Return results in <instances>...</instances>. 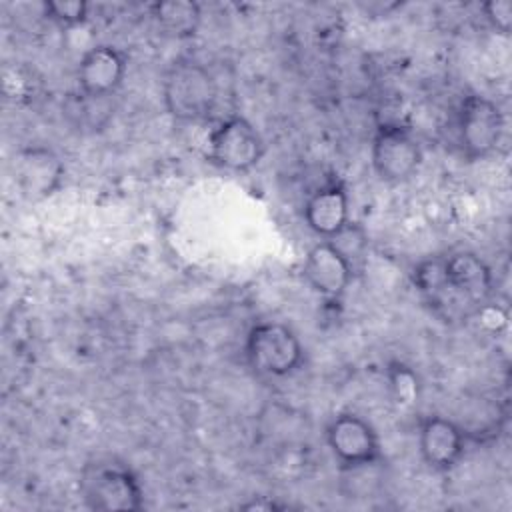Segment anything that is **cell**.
Instances as JSON below:
<instances>
[{
  "instance_id": "cell-15",
  "label": "cell",
  "mask_w": 512,
  "mask_h": 512,
  "mask_svg": "<svg viewBox=\"0 0 512 512\" xmlns=\"http://www.w3.org/2000/svg\"><path fill=\"white\" fill-rule=\"evenodd\" d=\"M412 282L416 290L434 306H440L442 298L452 292L446 280L444 258H426L416 264L412 272ZM454 294V292H452Z\"/></svg>"
},
{
  "instance_id": "cell-2",
  "label": "cell",
  "mask_w": 512,
  "mask_h": 512,
  "mask_svg": "<svg viewBox=\"0 0 512 512\" xmlns=\"http://www.w3.org/2000/svg\"><path fill=\"white\" fill-rule=\"evenodd\" d=\"M82 494L92 510L116 512V510H140L142 508V486L136 474L116 462L88 464L82 472Z\"/></svg>"
},
{
  "instance_id": "cell-3",
  "label": "cell",
  "mask_w": 512,
  "mask_h": 512,
  "mask_svg": "<svg viewBox=\"0 0 512 512\" xmlns=\"http://www.w3.org/2000/svg\"><path fill=\"white\" fill-rule=\"evenodd\" d=\"M246 358L258 374L284 378L300 368L304 348L286 324L258 322L248 332Z\"/></svg>"
},
{
  "instance_id": "cell-8",
  "label": "cell",
  "mask_w": 512,
  "mask_h": 512,
  "mask_svg": "<svg viewBox=\"0 0 512 512\" xmlns=\"http://www.w3.org/2000/svg\"><path fill=\"white\" fill-rule=\"evenodd\" d=\"M14 182L28 200H42L54 194L64 178V164L46 146L20 148L12 160Z\"/></svg>"
},
{
  "instance_id": "cell-11",
  "label": "cell",
  "mask_w": 512,
  "mask_h": 512,
  "mask_svg": "<svg viewBox=\"0 0 512 512\" xmlns=\"http://www.w3.org/2000/svg\"><path fill=\"white\" fill-rule=\"evenodd\" d=\"M418 446L422 460L430 468L438 472H448L464 456L466 434L456 422L448 418L428 416L420 422Z\"/></svg>"
},
{
  "instance_id": "cell-12",
  "label": "cell",
  "mask_w": 512,
  "mask_h": 512,
  "mask_svg": "<svg viewBox=\"0 0 512 512\" xmlns=\"http://www.w3.org/2000/svg\"><path fill=\"white\" fill-rule=\"evenodd\" d=\"M348 192L332 180L316 188L304 202V220L320 238H336L348 228Z\"/></svg>"
},
{
  "instance_id": "cell-10",
  "label": "cell",
  "mask_w": 512,
  "mask_h": 512,
  "mask_svg": "<svg viewBox=\"0 0 512 512\" xmlns=\"http://www.w3.org/2000/svg\"><path fill=\"white\" fill-rule=\"evenodd\" d=\"M124 74V52L110 44H96L88 48L78 62V92L92 98H110L122 84Z\"/></svg>"
},
{
  "instance_id": "cell-16",
  "label": "cell",
  "mask_w": 512,
  "mask_h": 512,
  "mask_svg": "<svg viewBox=\"0 0 512 512\" xmlns=\"http://www.w3.org/2000/svg\"><path fill=\"white\" fill-rule=\"evenodd\" d=\"M388 384H390V392L394 402H398L400 406H412L414 402H418V380L416 374L400 364L394 362L388 366Z\"/></svg>"
},
{
  "instance_id": "cell-5",
  "label": "cell",
  "mask_w": 512,
  "mask_h": 512,
  "mask_svg": "<svg viewBox=\"0 0 512 512\" xmlns=\"http://www.w3.org/2000/svg\"><path fill=\"white\" fill-rule=\"evenodd\" d=\"M504 134V114L486 96L470 94L458 110V144L468 160L490 156Z\"/></svg>"
},
{
  "instance_id": "cell-9",
  "label": "cell",
  "mask_w": 512,
  "mask_h": 512,
  "mask_svg": "<svg viewBox=\"0 0 512 512\" xmlns=\"http://www.w3.org/2000/svg\"><path fill=\"white\" fill-rule=\"evenodd\" d=\"M302 274L316 294L338 300L350 286L352 264L340 246L330 240H320L308 250Z\"/></svg>"
},
{
  "instance_id": "cell-19",
  "label": "cell",
  "mask_w": 512,
  "mask_h": 512,
  "mask_svg": "<svg viewBox=\"0 0 512 512\" xmlns=\"http://www.w3.org/2000/svg\"><path fill=\"white\" fill-rule=\"evenodd\" d=\"M242 508H246V510H282V508H286V506H284V504H276V502L252 500V502H246V504H242Z\"/></svg>"
},
{
  "instance_id": "cell-14",
  "label": "cell",
  "mask_w": 512,
  "mask_h": 512,
  "mask_svg": "<svg viewBox=\"0 0 512 512\" xmlns=\"http://www.w3.org/2000/svg\"><path fill=\"white\" fill-rule=\"evenodd\" d=\"M152 18L162 34L172 38H190L198 32L202 22V8L192 0H164L150 6Z\"/></svg>"
},
{
  "instance_id": "cell-7",
  "label": "cell",
  "mask_w": 512,
  "mask_h": 512,
  "mask_svg": "<svg viewBox=\"0 0 512 512\" xmlns=\"http://www.w3.org/2000/svg\"><path fill=\"white\" fill-rule=\"evenodd\" d=\"M326 444L334 458L346 468H366L382 460L376 430L356 414H338L326 426Z\"/></svg>"
},
{
  "instance_id": "cell-4",
  "label": "cell",
  "mask_w": 512,
  "mask_h": 512,
  "mask_svg": "<svg viewBox=\"0 0 512 512\" xmlns=\"http://www.w3.org/2000/svg\"><path fill=\"white\" fill-rule=\"evenodd\" d=\"M264 156V140L256 126L240 114L224 118L208 138V158L230 172H248Z\"/></svg>"
},
{
  "instance_id": "cell-13",
  "label": "cell",
  "mask_w": 512,
  "mask_h": 512,
  "mask_svg": "<svg viewBox=\"0 0 512 512\" xmlns=\"http://www.w3.org/2000/svg\"><path fill=\"white\" fill-rule=\"evenodd\" d=\"M446 280L452 292L470 302L482 304L492 292V270L474 252L460 250L444 258Z\"/></svg>"
},
{
  "instance_id": "cell-18",
  "label": "cell",
  "mask_w": 512,
  "mask_h": 512,
  "mask_svg": "<svg viewBox=\"0 0 512 512\" xmlns=\"http://www.w3.org/2000/svg\"><path fill=\"white\" fill-rule=\"evenodd\" d=\"M484 18L490 22V26L500 32L508 34L512 26V2L510 0H490L482 4Z\"/></svg>"
},
{
  "instance_id": "cell-17",
  "label": "cell",
  "mask_w": 512,
  "mask_h": 512,
  "mask_svg": "<svg viewBox=\"0 0 512 512\" xmlns=\"http://www.w3.org/2000/svg\"><path fill=\"white\" fill-rule=\"evenodd\" d=\"M44 14L64 28H76L88 18V4L84 0H48Z\"/></svg>"
},
{
  "instance_id": "cell-6",
  "label": "cell",
  "mask_w": 512,
  "mask_h": 512,
  "mask_svg": "<svg viewBox=\"0 0 512 512\" xmlns=\"http://www.w3.org/2000/svg\"><path fill=\"white\" fill-rule=\"evenodd\" d=\"M372 168L380 180L396 184L408 180L422 164V148L414 134L400 124H380L374 132Z\"/></svg>"
},
{
  "instance_id": "cell-1",
  "label": "cell",
  "mask_w": 512,
  "mask_h": 512,
  "mask_svg": "<svg viewBox=\"0 0 512 512\" xmlns=\"http://www.w3.org/2000/svg\"><path fill=\"white\" fill-rule=\"evenodd\" d=\"M162 96L168 114L178 122H198L214 112L218 86L214 76L194 60H176L164 74Z\"/></svg>"
}]
</instances>
